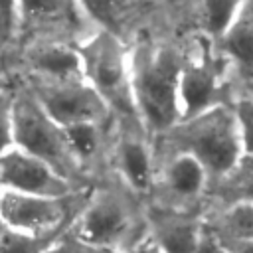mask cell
<instances>
[{
    "label": "cell",
    "mask_w": 253,
    "mask_h": 253,
    "mask_svg": "<svg viewBox=\"0 0 253 253\" xmlns=\"http://www.w3.org/2000/svg\"><path fill=\"white\" fill-rule=\"evenodd\" d=\"M184 57L166 45H140L132 57L130 81L136 113L148 128L166 132L180 119V75Z\"/></svg>",
    "instance_id": "obj_1"
},
{
    "label": "cell",
    "mask_w": 253,
    "mask_h": 253,
    "mask_svg": "<svg viewBox=\"0 0 253 253\" xmlns=\"http://www.w3.org/2000/svg\"><path fill=\"white\" fill-rule=\"evenodd\" d=\"M164 140L176 154H190L200 160L213 180L231 170L243 156L235 111L223 105L178 121L164 132Z\"/></svg>",
    "instance_id": "obj_2"
},
{
    "label": "cell",
    "mask_w": 253,
    "mask_h": 253,
    "mask_svg": "<svg viewBox=\"0 0 253 253\" xmlns=\"http://www.w3.org/2000/svg\"><path fill=\"white\" fill-rule=\"evenodd\" d=\"M12 123L14 146L43 160L65 180L75 178L79 158L67 140L65 128L45 113L32 91L14 95Z\"/></svg>",
    "instance_id": "obj_3"
},
{
    "label": "cell",
    "mask_w": 253,
    "mask_h": 253,
    "mask_svg": "<svg viewBox=\"0 0 253 253\" xmlns=\"http://www.w3.org/2000/svg\"><path fill=\"white\" fill-rule=\"evenodd\" d=\"M79 55L83 63V77L105 99L107 107L123 115H134L136 107L132 95L130 67L126 65L125 51L115 34H97L87 43H83Z\"/></svg>",
    "instance_id": "obj_4"
},
{
    "label": "cell",
    "mask_w": 253,
    "mask_h": 253,
    "mask_svg": "<svg viewBox=\"0 0 253 253\" xmlns=\"http://www.w3.org/2000/svg\"><path fill=\"white\" fill-rule=\"evenodd\" d=\"M32 93L45 113L63 128L77 123H101L107 115L105 99L85 77H38Z\"/></svg>",
    "instance_id": "obj_5"
},
{
    "label": "cell",
    "mask_w": 253,
    "mask_h": 253,
    "mask_svg": "<svg viewBox=\"0 0 253 253\" xmlns=\"http://www.w3.org/2000/svg\"><path fill=\"white\" fill-rule=\"evenodd\" d=\"M77 198L67 196H38L4 190L0 194V219L18 231H28L36 235L61 233L73 217Z\"/></svg>",
    "instance_id": "obj_6"
},
{
    "label": "cell",
    "mask_w": 253,
    "mask_h": 253,
    "mask_svg": "<svg viewBox=\"0 0 253 253\" xmlns=\"http://www.w3.org/2000/svg\"><path fill=\"white\" fill-rule=\"evenodd\" d=\"M0 188L53 198L73 194V184L69 180L59 176L43 160L24 152L18 146L0 154Z\"/></svg>",
    "instance_id": "obj_7"
},
{
    "label": "cell",
    "mask_w": 253,
    "mask_h": 253,
    "mask_svg": "<svg viewBox=\"0 0 253 253\" xmlns=\"http://www.w3.org/2000/svg\"><path fill=\"white\" fill-rule=\"evenodd\" d=\"M215 105H219V65L210 55L208 45L200 43V47L184 59L180 75V113L182 119H190Z\"/></svg>",
    "instance_id": "obj_8"
},
{
    "label": "cell",
    "mask_w": 253,
    "mask_h": 253,
    "mask_svg": "<svg viewBox=\"0 0 253 253\" xmlns=\"http://www.w3.org/2000/svg\"><path fill=\"white\" fill-rule=\"evenodd\" d=\"M128 229L130 213L126 206L119 196L105 192L85 206L73 233L87 243L119 251V243L126 237Z\"/></svg>",
    "instance_id": "obj_9"
},
{
    "label": "cell",
    "mask_w": 253,
    "mask_h": 253,
    "mask_svg": "<svg viewBox=\"0 0 253 253\" xmlns=\"http://www.w3.org/2000/svg\"><path fill=\"white\" fill-rule=\"evenodd\" d=\"M221 49L253 91V0H245L235 20L221 36Z\"/></svg>",
    "instance_id": "obj_10"
},
{
    "label": "cell",
    "mask_w": 253,
    "mask_h": 253,
    "mask_svg": "<svg viewBox=\"0 0 253 253\" xmlns=\"http://www.w3.org/2000/svg\"><path fill=\"white\" fill-rule=\"evenodd\" d=\"M154 243L164 253H194L202 225L176 211H160L152 219Z\"/></svg>",
    "instance_id": "obj_11"
},
{
    "label": "cell",
    "mask_w": 253,
    "mask_h": 253,
    "mask_svg": "<svg viewBox=\"0 0 253 253\" xmlns=\"http://www.w3.org/2000/svg\"><path fill=\"white\" fill-rule=\"evenodd\" d=\"M208 178L210 176L206 168L200 164V160H196L190 154H176L166 166L164 186L170 196L188 202L194 200L204 190Z\"/></svg>",
    "instance_id": "obj_12"
},
{
    "label": "cell",
    "mask_w": 253,
    "mask_h": 253,
    "mask_svg": "<svg viewBox=\"0 0 253 253\" xmlns=\"http://www.w3.org/2000/svg\"><path fill=\"white\" fill-rule=\"evenodd\" d=\"M213 192L225 208L233 204H253V154H243L231 170L219 176Z\"/></svg>",
    "instance_id": "obj_13"
},
{
    "label": "cell",
    "mask_w": 253,
    "mask_h": 253,
    "mask_svg": "<svg viewBox=\"0 0 253 253\" xmlns=\"http://www.w3.org/2000/svg\"><path fill=\"white\" fill-rule=\"evenodd\" d=\"M32 63L42 77L65 79V77H83V63L79 51H73L65 45H45L40 47Z\"/></svg>",
    "instance_id": "obj_14"
},
{
    "label": "cell",
    "mask_w": 253,
    "mask_h": 253,
    "mask_svg": "<svg viewBox=\"0 0 253 253\" xmlns=\"http://www.w3.org/2000/svg\"><path fill=\"white\" fill-rule=\"evenodd\" d=\"M208 227L223 241H253V204L227 206Z\"/></svg>",
    "instance_id": "obj_15"
},
{
    "label": "cell",
    "mask_w": 253,
    "mask_h": 253,
    "mask_svg": "<svg viewBox=\"0 0 253 253\" xmlns=\"http://www.w3.org/2000/svg\"><path fill=\"white\" fill-rule=\"evenodd\" d=\"M121 170L132 188L144 190L152 178V164L148 148L136 138H125L119 148Z\"/></svg>",
    "instance_id": "obj_16"
},
{
    "label": "cell",
    "mask_w": 253,
    "mask_h": 253,
    "mask_svg": "<svg viewBox=\"0 0 253 253\" xmlns=\"http://www.w3.org/2000/svg\"><path fill=\"white\" fill-rule=\"evenodd\" d=\"M63 233L65 231L36 235V233L6 227L4 235L0 237V253H45L53 245V241H57Z\"/></svg>",
    "instance_id": "obj_17"
},
{
    "label": "cell",
    "mask_w": 253,
    "mask_h": 253,
    "mask_svg": "<svg viewBox=\"0 0 253 253\" xmlns=\"http://www.w3.org/2000/svg\"><path fill=\"white\" fill-rule=\"evenodd\" d=\"M245 0H202L204 22L211 36H223Z\"/></svg>",
    "instance_id": "obj_18"
},
{
    "label": "cell",
    "mask_w": 253,
    "mask_h": 253,
    "mask_svg": "<svg viewBox=\"0 0 253 253\" xmlns=\"http://www.w3.org/2000/svg\"><path fill=\"white\" fill-rule=\"evenodd\" d=\"M22 16L32 22H61L73 16V0H18Z\"/></svg>",
    "instance_id": "obj_19"
},
{
    "label": "cell",
    "mask_w": 253,
    "mask_h": 253,
    "mask_svg": "<svg viewBox=\"0 0 253 253\" xmlns=\"http://www.w3.org/2000/svg\"><path fill=\"white\" fill-rule=\"evenodd\" d=\"M79 2L83 10L101 26H105V32L111 34L119 30L128 10V0H79Z\"/></svg>",
    "instance_id": "obj_20"
},
{
    "label": "cell",
    "mask_w": 253,
    "mask_h": 253,
    "mask_svg": "<svg viewBox=\"0 0 253 253\" xmlns=\"http://www.w3.org/2000/svg\"><path fill=\"white\" fill-rule=\"evenodd\" d=\"M67 140L75 152V156L87 158L97 150L99 144V123H77L71 126H65Z\"/></svg>",
    "instance_id": "obj_21"
},
{
    "label": "cell",
    "mask_w": 253,
    "mask_h": 253,
    "mask_svg": "<svg viewBox=\"0 0 253 253\" xmlns=\"http://www.w3.org/2000/svg\"><path fill=\"white\" fill-rule=\"evenodd\" d=\"M235 119L243 154H253V97H243L235 105Z\"/></svg>",
    "instance_id": "obj_22"
},
{
    "label": "cell",
    "mask_w": 253,
    "mask_h": 253,
    "mask_svg": "<svg viewBox=\"0 0 253 253\" xmlns=\"http://www.w3.org/2000/svg\"><path fill=\"white\" fill-rule=\"evenodd\" d=\"M45 253H121V251L87 243L79 239L75 233H63L57 241H53V245Z\"/></svg>",
    "instance_id": "obj_23"
},
{
    "label": "cell",
    "mask_w": 253,
    "mask_h": 253,
    "mask_svg": "<svg viewBox=\"0 0 253 253\" xmlns=\"http://www.w3.org/2000/svg\"><path fill=\"white\" fill-rule=\"evenodd\" d=\"M14 95L0 91V154L14 146V123H12Z\"/></svg>",
    "instance_id": "obj_24"
},
{
    "label": "cell",
    "mask_w": 253,
    "mask_h": 253,
    "mask_svg": "<svg viewBox=\"0 0 253 253\" xmlns=\"http://www.w3.org/2000/svg\"><path fill=\"white\" fill-rule=\"evenodd\" d=\"M194 253H229V249L208 225H202V233Z\"/></svg>",
    "instance_id": "obj_25"
},
{
    "label": "cell",
    "mask_w": 253,
    "mask_h": 253,
    "mask_svg": "<svg viewBox=\"0 0 253 253\" xmlns=\"http://www.w3.org/2000/svg\"><path fill=\"white\" fill-rule=\"evenodd\" d=\"M18 0H0V45L10 40L14 30V14Z\"/></svg>",
    "instance_id": "obj_26"
},
{
    "label": "cell",
    "mask_w": 253,
    "mask_h": 253,
    "mask_svg": "<svg viewBox=\"0 0 253 253\" xmlns=\"http://www.w3.org/2000/svg\"><path fill=\"white\" fill-rule=\"evenodd\" d=\"M225 245L229 253H253V241H231Z\"/></svg>",
    "instance_id": "obj_27"
},
{
    "label": "cell",
    "mask_w": 253,
    "mask_h": 253,
    "mask_svg": "<svg viewBox=\"0 0 253 253\" xmlns=\"http://www.w3.org/2000/svg\"><path fill=\"white\" fill-rule=\"evenodd\" d=\"M134 253H164V251H162V249H160V247H158L154 241H148V243L140 245V247H138Z\"/></svg>",
    "instance_id": "obj_28"
},
{
    "label": "cell",
    "mask_w": 253,
    "mask_h": 253,
    "mask_svg": "<svg viewBox=\"0 0 253 253\" xmlns=\"http://www.w3.org/2000/svg\"><path fill=\"white\" fill-rule=\"evenodd\" d=\"M6 227H8V225H6V223H4L2 219H0V237L4 235V231H6Z\"/></svg>",
    "instance_id": "obj_29"
}]
</instances>
